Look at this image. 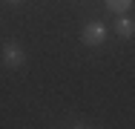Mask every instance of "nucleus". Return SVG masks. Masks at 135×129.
Here are the masks:
<instances>
[{
	"mask_svg": "<svg viewBox=\"0 0 135 129\" xmlns=\"http://www.w3.org/2000/svg\"><path fill=\"white\" fill-rule=\"evenodd\" d=\"M81 40H83V46H101L107 40V26L101 20H89L81 32Z\"/></svg>",
	"mask_w": 135,
	"mask_h": 129,
	"instance_id": "f257e3e1",
	"label": "nucleus"
},
{
	"mask_svg": "<svg viewBox=\"0 0 135 129\" xmlns=\"http://www.w3.org/2000/svg\"><path fill=\"white\" fill-rule=\"evenodd\" d=\"M0 60H3V66H6V69H20V66L26 63V52L20 49L17 43H12V40H9V43L3 46Z\"/></svg>",
	"mask_w": 135,
	"mask_h": 129,
	"instance_id": "f03ea898",
	"label": "nucleus"
},
{
	"mask_svg": "<svg viewBox=\"0 0 135 129\" xmlns=\"http://www.w3.org/2000/svg\"><path fill=\"white\" fill-rule=\"evenodd\" d=\"M115 34H118V37H124V40H129V37L135 34V20H129V17H124V14H121V17H118V23H115Z\"/></svg>",
	"mask_w": 135,
	"mask_h": 129,
	"instance_id": "7ed1b4c3",
	"label": "nucleus"
},
{
	"mask_svg": "<svg viewBox=\"0 0 135 129\" xmlns=\"http://www.w3.org/2000/svg\"><path fill=\"white\" fill-rule=\"evenodd\" d=\"M129 6H132V0H107V9L112 14H127Z\"/></svg>",
	"mask_w": 135,
	"mask_h": 129,
	"instance_id": "20e7f679",
	"label": "nucleus"
},
{
	"mask_svg": "<svg viewBox=\"0 0 135 129\" xmlns=\"http://www.w3.org/2000/svg\"><path fill=\"white\" fill-rule=\"evenodd\" d=\"M9 3H20V0H9Z\"/></svg>",
	"mask_w": 135,
	"mask_h": 129,
	"instance_id": "39448f33",
	"label": "nucleus"
}]
</instances>
